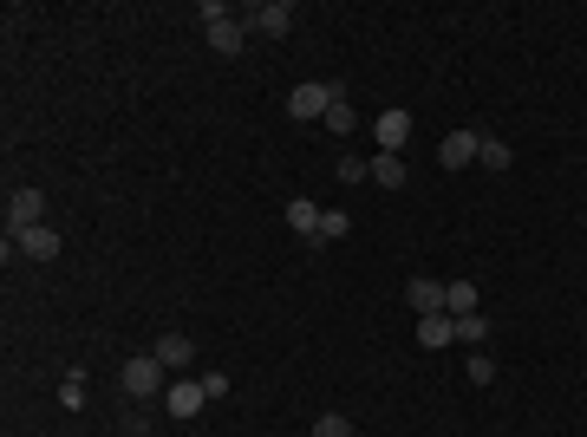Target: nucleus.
Here are the masks:
<instances>
[{
  "instance_id": "obj_1",
  "label": "nucleus",
  "mask_w": 587,
  "mask_h": 437,
  "mask_svg": "<svg viewBox=\"0 0 587 437\" xmlns=\"http://www.w3.org/2000/svg\"><path fill=\"white\" fill-rule=\"evenodd\" d=\"M118 385H124V398H164L170 392V366L157 353H137V359H124V372H118Z\"/></svg>"
},
{
  "instance_id": "obj_2",
  "label": "nucleus",
  "mask_w": 587,
  "mask_h": 437,
  "mask_svg": "<svg viewBox=\"0 0 587 437\" xmlns=\"http://www.w3.org/2000/svg\"><path fill=\"white\" fill-rule=\"evenodd\" d=\"M203 40L216 46L222 59H235V53H242V40H248V27L222 7V0H203Z\"/></svg>"
},
{
  "instance_id": "obj_3",
  "label": "nucleus",
  "mask_w": 587,
  "mask_h": 437,
  "mask_svg": "<svg viewBox=\"0 0 587 437\" xmlns=\"http://www.w3.org/2000/svg\"><path fill=\"white\" fill-rule=\"evenodd\" d=\"M46 216V190H33V183H20V190H7V229H40Z\"/></svg>"
},
{
  "instance_id": "obj_4",
  "label": "nucleus",
  "mask_w": 587,
  "mask_h": 437,
  "mask_svg": "<svg viewBox=\"0 0 587 437\" xmlns=\"http://www.w3.org/2000/svg\"><path fill=\"white\" fill-rule=\"evenodd\" d=\"M287 111H294L301 124L327 118V111H333V85H294V92H287Z\"/></svg>"
},
{
  "instance_id": "obj_5",
  "label": "nucleus",
  "mask_w": 587,
  "mask_h": 437,
  "mask_svg": "<svg viewBox=\"0 0 587 437\" xmlns=\"http://www.w3.org/2000/svg\"><path fill=\"white\" fill-rule=\"evenodd\" d=\"M248 27L268 33V40H287V33H294V7H287V0H261L255 14H248Z\"/></svg>"
},
{
  "instance_id": "obj_6",
  "label": "nucleus",
  "mask_w": 587,
  "mask_h": 437,
  "mask_svg": "<svg viewBox=\"0 0 587 437\" xmlns=\"http://www.w3.org/2000/svg\"><path fill=\"white\" fill-rule=\"evenodd\" d=\"M164 405H170V418H196V411L209 405V392H203V379H170V392H164Z\"/></svg>"
},
{
  "instance_id": "obj_7",
  "label": "nucleus",
  "mask_w": 587,
  "mask_h": 437,
  "mask_svg": "<svg viewBox=\"0 0 587 437\" xmlns=\"http://www.w3.org/2000/svg\"><path fill=\"white\" fill-rule=\"evenodd\" d=\"M405 301H411V314H444V281H431V274H411L405 281Z\"/></svg>"
},
{
  "instance_id": "obj_8",
  "label": "nucleus",
  "mask_w": 587,
  "mask_h": 437,
  "mask_svg": "<svg viewBox=\"0 0 587 437\" xmlns=\"http://www.w3.org/2000/svg\"><path fill=\"white\" fill-rule=\"evenodd\" d=\"M372 131H379V151H392V157H398V151L411 144V111H398V105H392V111H379V124H372Z\"/></svg>"
},
{
  "instance_id": "obj_9",
  "label": "nucleus",
  "mask_w": 587,
  "mask_h": 437,
  "mask_svg": "<svg viewBox=\"0 0 587 437\" xmlns=\"http://www.w3.org/2000/svg\"><path fill=\"white\" fill-rule=\"evenodd\" d=\"M151 353L164 359V366H170V379H177V372L196 359V340H190V333H157V346H151Z\"/></svg>"
},
{
  "instance_id": "obj_10",
  "label": "nucleus",
  "mask_w": 587,
  "mask_h": 437,
  "mask_svg": "<svg viewBox=\"0 0 587 437\" xmlns=\"http://www.w3.org/2000/svg\"><path fill=\"white\" fill-rule=\"evenodd\" d=\"M437 164H444V170H464V164H477V131H451L444 144H437Z\"/></svg>"
},
{
  "instance_id": "obj_11",
  "label": "nucleus",
  "mask_w": 587,
  "mask_h": 437,
  "mask_svg": "<svg viewBox=\"0 0 587 437\" xmlns=\"http://www.w3.org/2000/svg\"><path fill=\"white\" fill-rule=\"evenodd\" d=\"M444 314H451V320H464V314H483V294H477V281H444Z\"/></svg>"
},
{
  "instance_id": "obj_12",
  "label": "nucleus",
  "mask_w": 587,
  "mask_h": 437,
  "mask_svg": "<svg viewBox=\"0 0 587 437\" xmlns=\"http://www.w3.org/2000/svg\"><path fill=\"white\" fill-rule=\"evenodd\" d=\"M457 340V320L451 314H424L418 320V346H424V353H437V346H451Z\"/></svg>"
},
{
  "instance_id": "obj_13",
  "label": "nucleus",
  "mask_w": 587,
  "mask_h": 437,
  "mask_svg": "<svg viewBox=\"0 0 587 437\" xmlns=\"http://www.w3.org/2000/svg\"><path fill=\"white\" fill-rule=\"evenodd\" d=\"M20 255L27 261H53L59 255V229H46V222L40 229H20Z\"/></svg>"
},
{
  "instance_id": "obj_14",
  "label": "nucleus",
  "mask_w": 587,
  "mask_h": 437,
  "mask_svg": "<svg viewBox=\"0 0 587 437\" xmlns=\"http://www.w3.org/2000/svg\"><path fill=\"white\" fill-rule=\"evenodd\" d=\"M320 216H327V209L307 203V196H294V203H287V229H301L307 242H320Z\"/></svg>"
},
{
  "instance_id": "obj_15",
  "label": "nucleus",
  "mask_w": 587,
  "mask_h": 437,
  "mask_svg": "<svg viewBox=\"0 0 587 437\" xmlns=\"http://www.w3.org/2000/svg\"><path fill=\"white\" fill-rule=\"evenodd\" d=\"M477 164H483V170H496V177H503V170H509V164H516V151H509L503 137H490V131H477Z\"/></svg>"
},
{
  "instance_id": "obj_16",
  "label": "nucleus",
  "mask_w": 587,
  "mask_h": 437,
  "mask_svg": "<svg viewBox=\"0 0 587 437\" xmlns=\"http://www.w3.org/2000/svg\"><path fill=\"white\" fill-rule=\"evenodd\" d=\"M372 183H379V190H405V183H411V170H405V157H392V151H379V157H372Z\"/></svg>"
},
{
  "instance_id": "obj_17",
  "label": "nucleus",
  "mask_w": 587,
  "mask_h": 437,
  "mask_svg": "<svg viewBox=\"0 0 587 437\" xmlns=\"http://www.w3.org/2000/svg\"><path fill=\"white\" fill-rule=\"evenodd\" d=\"M457 340L483 353V340H490V320H483V314H464V320H457Z\"/></svg>"
},
{
  "instance_id": "obj_18",
  "label": "nucleus",
  "mask_w": 587,
  "mask_h": 437,
  "mask_svg": "<svg viewBox=\"0 0 587 437\" xmlns=\"http://www.w3.org/2000/svg\"><path fill=\"white\" fill-rule=\"evenodd\" d=\"M314 437H353V418H340V411H320V418H314Z\"/></svg>"
},
{
  "instance_id": "obj_19",
  "label": "nucleus",
  "mask_w": 587,
  "mask_h": 437,
  "mask_svg": "<svg viewBox=\"0 0 587 437\" xmlns=\"http://www.w3.org/2000/svg\"><path fill=\"white\" fill-rule=\"evenodd\" d=\"M340 235H353V222H346V209H327L320 216V242H340Z\"/></svg>"
},
{
  "instance_id": "obj_20",
  "label": "nucleus",
  "mask_w": 587,
  "mask_h": 437,
  "mask_svg": "<svg viewBox=\"0 0 587 437\" xmlns=\"http://www.w3.org/2000/svg\"><path fill=\"white\" fill-rule=\"evenodd\" d=\"M320 124H327V131H333V137H346V131H359V118H353V105H333V111H327V118H320Z\"/></svg>"
},
{
  "instance_id": "obj_21",
  "label": "nucleus",
  "mask_w": 587,
  "mask_h": 437,
  "mask_svg": "<svg viewBox=\"0 0 587 437\" xmlns=\"http://www.w3.org/2000/svg\"><path fill=\"white\" fill-rule=\"evenodd\" d=\"M340 183H372V164H359V157H340Z\"/></svg>"
},
{
  "instance_id": "obj_22",
  "label": "nucleus",
  "mask_w": 587,
  "mask_h": 437,
  "mask_svg": "<svg viewBox=\"0 0 587 437\" xmlns=\"http://www.w3.org/2000/svg\"><path fill=\"white\" fill-rule=\"evenodd\" d=\"M496 379V366H490V353H470V385H490Z\"/></svg>"
},
{
  "instance_id": "obj_23",
  "label": "nucleus",
  "mask_w": 587,
  "mask_h": 437,
  "mask_svg": "<svg viewBox=\"0 0 587 437\" xmlns=\"http://www.w3.org/2000/svg\"><path fill=\"white\" fill-rule=\"evenodd\" d=\"M59 398H66V411H79V405H85V379H79V372H72L66 385H59Z\"/></svg>"
}]
</instances>
